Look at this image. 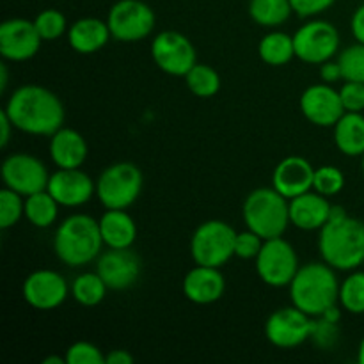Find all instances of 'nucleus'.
I'll return each mask as SVG.
<instances>
[{"mask_svg": "<svg viewBox=\"0 0 364 364\" xmlns=\"http://www.w3.org/2000/svg\"><path fill=\"white\" fill-rule=\"evenodd\" d=\"M4 110L18 132L50 137L64 127L66 110L59 96L38 84H25L14 89Z\"/></svg>", "mask_w": 364, "mask_h": 364, "instance_id": "1", "label": "nucleus"}, {"mask_svg": "<svg viewBox=\"0 0 364 364\" xmlns=\"http://www.w3.org/2000/svg\"><path fill=\"white\" fill-rule=\"evenodd\" d=\"M318 251L326 263L341 272H352L364 265V223L333 205L331 219L320 230Z\"/></svg>", "mask_w": 364, "mask_h": 364, "instance_id": "2", "label": "nucleus"}, {"mask_svg": "<svg viewBox=\"0 0 364 364\" xmlns=\"http://www.w3.org/2000/svg\"><path fill=\"white\" fill-rule=\"evenodd\" d=\"M100 223L87 213H73L57 226L53 252L66 267L80 269L96 262L103 249Z\"/></svg>", "mask_w": 364, "mask_h": 364, "instance_id": "3", "label": "nucleus"}, {"mask_svg": "<svg viewBox=\"0 0 364 364\" xmlns=\"http://www.w3.org/2000/svg\"><path fill=\"white\" fill-rule=\"evenodd\" d=\"M338 270L329 263L309 262L301 265L291 283L288 284L291 304L297 306L309 316H320L331 306L340 304Z\"/></svg>", "mask_w": 364, "mask_h": 364, "instance_id": "4", "label": "nucleus"}, {"mask_svg": "<svg viewBox=\"0 0 364 364\" xmlns=\"http://www.w3.org/2000/svg\"><path fill=\"white\" fill-rule=\"evenodd\" d=\"M245 228L258 233L263 240L283 237L290 226V199L274 187H259L249 192L242 205Z\"/></svg>", "mask_w": 364, "mask_h": 364, "instance_id": "5", "label": "nucleus"}, {"mask_svg": "<svg viewBox=\"0 0 364 364\" xmlns=\"http://www.w3.org/2000/svg\"><path fill=\"white\" fill-rule=\"evenodd\" d=\"M144 187V176L134 162H116L102 171L96 180V198L105 210H128Z\"/></svg>", "mask_w": 364, "mask_h": 364, "instance_id": "6", "label": "nucleus"}, {"mask_svg": "<svg viewBox=\"0 0 364 364\" xmlns=\"http://www.w3.org/2000/svg\"><path fill=\"white\" fill-rule=\"evenodd\" d=\"M235 238H237V231L224 220H205L192 233V259L196 265L223 269L235 256Z\"/></svg>", "mask_w": 364, "mask_h": 364, "instance_id": "7", "label": "nucleus"}, {"mask_svg": "<svg viewBox=\"0 0 364 364\" xmlns=\"http://www.w3.org/2000/svg\"><path fill=\"white\" fill-rule=\"evenodd\" d=\"M107 23L112 39L121 43H137L153 34L156 14L144 0H117L109 9Z\"/></svg>", "mask_w": 364, "mask_h": 364, "instance_id": "8", "label": "nucleus"}, {"mask_svg": "<svg viewBox=\"0 0 364 364\" xmlns=\"http://www.w3.org/2000/svg\"><path fill=\"white\" fill-rule=\"evenodd\" d=\"M295 57L306 64L320 66L326 60L334 59L340 52L341 38L336 25L327 20L309 18L295 31Z\"/></svg>", "mask_w": 364, "mask_h": 364, "instance_id": "9", "label": "nucleus"}, {"mask_svg": "<svg viewBox=\"0 0 364 364\" xmlns=\"http://www.w3.org/2000/svg\"><path fill=\"white\" fill-rule=\"evenodd\" d=\"M255 262L259 279L272 288L288 287L301 269L297 251L284 237L269 238L263 242L262 251Z\"/></svg>", "mask_w": 364, "mask_h": 364, "instance_id": "10", "label": "nucleus"}, {"mask_svg": "<svg viewBox=\"0 0 364 364\" xmlns=\"http://www.w3.org/2000/svg\"><path fill=\"white\" fill-rule=\"evenodd\" d=\"M151 59L164 73L185 77L198 64V52L191 39L178 31H162L151 39Z\"/></svg>", "mask_w": 364, "mask_h": 364, "instance_id": "11", "label": "nucleus"}, {"mask_svg": "<svg viewBox=\"0 0 364 364\" xmlns=\"http://www.w3.org/2000/svg\"><path fill=\"white\" fill-rule=\"evenodd\" d=\"M50 173L43 160L31 153H11L2 162V181L4 187L18 192L23 198L46 191Z\"/></svg>", "mask_w": 364, "mask_h": 364, "instance_id": "12", "label": "nucleus"}, {"mask_svg": "<svg viewBox=\"0 0 364 364\" xmlns=\"http://www.w3.org/2000/svg\"><path fill=\"white\" fill-rule=\"evenodd\" d=\"M71 295L66 277L52 269L34 270L21 284V297L36 311H53Z\"/></svg>", "mask_w": 364, "mask_h": 364, "instance_id": "13", "label": "nucleus"}, {"mask_svg": "<svg viewBox=\"0 0 364 364\" xmlns=\"http://www.w3.org/2000/svg\"><path fill=\"white\" fill-rule=\"evenodd\" d=\"M313 316L299 309L297 306L279 308L265 322V338L277 348H295L311 338Z\"/></svg>", "mask_w": 364, "mask_h": 364, "instance_id": "14", "label": "nucleus"}, {"mask_svg": "<svg viewBox=\"0 0 364 364\" xmlns=\"http://www.w3.org/2000/svg\"><path fill=\"white\" fill-rule=\"evenodd\" d=\"M299 109L309 123L322 128H333L345 114L340 89H334L326 82L306 87L299 98Z\"/></svg>", "mask_w": 364, "mask_h": 364, "instance_id": "15", "label": "nucleus"}, {"mask_svg": "<svg viewBox=\"0 0 364 364\" xmlns=\"http://www.w3.org/2000/svg\"><path fill=\"white\" fill-rule=\"evenodd\" d=\"M41 36L34 20L9 18L0 25V55L11 63H25L41 48Z\"/></svg>", "mask_w": 364, "mask_h": 364, "instance_id": "16", "label": "nucleus"}, {"mask_svg": "<svg viewBox=\"0 0 364 364\" xmlns=\"http://www.w3.org/2000/svg\"><path fill=\"white\" fill-rule=\"evenodd\" d=\"M96 272L102 276L109 290H127L139 281L142 272V262L132 247L109 249L96 259Z\"/></svg>", "mask_w": 364, "mask_h": 364, "instance_id": "17", "label": "nucleus"}, {"mask_svg": "<svg viewBox=\"0 0 364 364\" xmlns=\"http://www.w3.org/2000/svg\"><path fill=\"white\" fill-rule=\"evenodd\" d=\"M46 191L57 199L60 206L77 208L91 201L96 196V181L87 173L78 169H57L50 174Z\"/></svg>", "mask_w": 364, "mask_h": 364, "instance_id": "18", "label": "nucleus"}, {"mask_svg": "<svg viewBox=\"0 0 364 364\" xmlns=\"http://www.w3.org/2000/svg\"><path fill=\"white\" fill-rule=\"evenodd\" d=\"M315 167L308 159L290 155L281 160L272 173V187L287 199L313 191Z\"/></svg>", "mask_w": 364, "mask_h": 364, "instance_id": "19", "label": "nucleus"}, {"mask_svg": "<svg viewBox=\"0 0 364 364\" xmlns=\"http://www.w3.org/2000/svg\"><path fill=\"white\" fill-rule=\"evenodd\" d=\"M183 295L191 302L208 306L219 301L226 291V279L217 267L196 265L183 277Z\"/></svg>", "mask_w": 364, "mask_h": 364, "instance_id": "20", "label": "nucleus"}, {"mask_svg": "<svg viewBox=\"0 0 364 364\" xmlns=\"http://www.w3.org/2000/svg\"><path fill=\"white\" fill-rule=\"evenodd\" d=\"M329 198L318 194L316 191L304 192L297 198L290 199V223L302 231H320L331 219Z\"/></svg>", "mask_w": 364, "mask_h": 364, "instance_id": "21", "label": "nucleus"}, {"mask_svg": "<svg viewBox=\"0 0 364 364\" xmlns=\"http://www.w3.org/2000/svg\"><path fill=\"white\" fill-rule=\"evenodd\" d=\"M48 153L57 169H78L87 160L89 146L80 132L63 127L50 135Z\"/></svg>", "mask_w": 364, "mask_h": 364, "instance_id": "22", "label": "nucleus"}, {"mask_svg": "<svg viewBox=\"0 0 364 364\" xmlns=\"http://www.w3.org/2000/svg\"><path fill=\"white\" fill-rule=\"evenodd\" d=\"M66 36L71 48L82 55H91V53L100 52L112 39L107 20H100L95 16L78 18L77 21L70 25V31Z\"/></svg>", "mask_w": 364, "mask_h": 364, "instance_id": "23", "label": "nucleus"}, {"mask_svg": "<svg viewBox=\"0 0 364 364\" xmlns=\"http://www.w3.org/2000/svg\"><path fill=\"white\" fill-rule=\"evenodd\" d=\"M98 223L105 247L128 249L137 240V224L128 210H105Z\"/></svg>", "mask_w": 364, "mask_h": 364, "instance_id": "24", "label": "nucleus"}, {"mask_svg": "<svg viewBox=\"0 0 364 364\" xmlns=\"http://www.w3.org/2000/svg\"><path fill=\"white\" fill-rule=\"evenodd\" d=\"M334 144L345 156L364 155V114L345 112L333 127Z\"/></svg>", "mask_w": 364, "mask_h": 364, "instance_id": "25", "label": "nucleus"}, {"mask_svg": "<svg viewBox=\"0 0 364 364\" xmlns=\"http://www.w3.org/2000/svg\"><path fill=\"white\" fill-rule=\"evenodd\" d=\"M258 55L269 66H284L295 57L294 36L281 31H270L259 39Z\"/></svg>", "mask_w": 364, "mask_h": 364, "instance_id": "26", "label": "nucleus"}, {"mask_svg": "<svg viewBox=\"0 0 364 364\" xmlns=\"http://www.w3.org/2000/svg\"><path fill=\"white\" fill-rule=\"evenodd\" d=\"M60 205L48 191L36 192L25 198V219L39 230L52 228L59 217Z\"/></svg>", "mask_w": 364, "mask_h": 364, "instance_id": "27", "label": "nucleus"}, {"mask_svg": "<svg viewBox=\"0 0 364 364\" xmlns=\"http://www.w3.org/2000/svg\"><path fill=\"white\" fill-rule=\"evenodd\" d=\"M247 13L255 23L265 28H277L294 14L290 0H249Z\"/></svg>", "mask_w": 364, "mask_h": 364, "instance_id": "28", "label": "nucleus"}, {"mask_svg": "<svg viewBox=\"0 0 364 364\" xmlns=\"http://www.w3.org/2000/svg\"><path fill=\"white\" fill-rule=\"evenodd\" d=\"M107 291H109V287L96 270L78 274L71 281V297L84 308H95V306L102 304L107 297Z\"/></svg>", "mask_w": 364, "mask_h": 364, "instance_id": "29", "label": "nucleus"}, {"mask_svg": "<svg viewBox=\"0 0 364 364\" xmlns=\"http://www.w3.org/2000/svg\"><path fill=\"white\" fill-rule=\"evenodd\" d=\"M183 78L188 91L196 98L208 100L213 98L220 91V75L212 66H208V64H194V68Z\"/></svg>", "mask_w": 364, "mask_h": 364, "instance_id": "30", "label": "nucleus"}, {"mask_svg": "<svg viewBox=\"0 0 364 364\" xmlns=\"http://www.w3.org/2000/svg\"><path fill=\"white\" fill-rule=\"evenodd\" d=\"M338 302L350 315H364V270H352L341 281Z\"/></svg>", "mask_w": 364, "mask_h": 364, "instance_id": "31", "label": "nucleus"}, {"mask_svg": "<svg viewBox=\"0 0 364 364\" xmlns=\"http://www.w3.org/2000/svg\"><path fill=\"white\" fill-rule=\"evenodd\" d=\"M34 25L43 41H55V39L63 38L70 31L66 16L59 9H53V7H48V9H43L41 13H38V16L34 18Z\"/></svg>", "mask_w": 364, "mask_h": 364, "instance_id": "32", "label": "nucleus"}, {"mask_svg": "<svg viewBox=\"0 0 364 364\" xmlns=\"http://www.w3.org/2000/svg\"><path fill=\"white\" fill-rule=\"evenodd\" d=\"M25 217V198L11 188L0 191V230H9Z\"/></svg>", "mask_w": 364, "mask_h": 364, "instance_id": "33", "label": "nucleus"}, {"mask_svg": "<svg viewBox=\"0 0 364 364\" xmlns=\"http://www.w3.org/2000/svg\"><path fill=\"white\" fill-rule=\"evenodd\" d=\"M343 80L363 82L364 84V43L355 41L338 53Z\"/></svg>", "mask_w": 364, "mask_h": 364, "instance_id": "34", "label": "nucleus"}, {"mask_svg": "<svg viewBox=\"0 0 364 364\" xmlns=\"http://www.w3.org/2000/svg\"><path fill=\"white\" fill-rule=\"evenodd\" d=\"M345 188V173L336 166L315 167L313 191L326 198H334Z\"/></svg>", "mask_w": 364, "mask_h": 364, "instance_id": "35", "label": "nucleus"}, {"mask_svg": "<svg viewBox=\"0 0 364 364\" xmlns=\"http://www.w3.org/2000/svg\"><path fill=\"white\" fill-rule=\"evenodd\" d=\"M341 331L340 323L331 322V320L323 318V316H313V327H311V338L309 340L322 350H331L336 347L340 341Z\"/></svg>", "mask_w": 364, "mask_h": 364, "instance_id": "36", "label": "nucleus"}, {"mask_svg": "<svg viewBox=\"0 0 364 364\" xmlns=\"http://www.w3.org/2000/svg\"><path fill=\"white\" fill-rule=\"evenodd\" d=\"M64 358L66 364H105V354L91 341H75L68 347Z\"/></svg>", "mask_w": 364, "mask_h": 364, "instance_id": "37", "label": "nucleus"}, {"mask_svg": "<svg viewBox=\"0 0 364 364\" xmlns=\"http://www.w3.org/2000/svg\"><path fill=\"white\" fill-rule=\"evenodd\" d=\"M263 238L252 230L237 231V238H235V258L240 259H256L263 247Z\"/></svg>", "mask_w": 364, "mask_h": 364, "instance_id": "38", "label": "nucleus"}, {"mask_svg": "<svg viewBox=\"0 0 364 364\" xmlns=\"http://www.w3.org/2000/svg\"><path fill=\"white\" fill-rule=\"evenodd\" d=\"M340 98L345 112H364V84L345 80L340 89Z\"/></svg>", "mask_w": 364, "mask_h": 364, "instance_id": "39", "label": "nucleus"}, {"mask_svg": "<svg viewBox=\"0 0 364 364\" xmlns=\"http://www.w3.org/2000/svg\"><path fill=\"white\" fill-rule=\"evenodd\" d=\"M290 4L294 14L309 20V18H315L329 11L336 4V0H290Z\"/></svg>", "mask_w": 364, "mask_h": 364, "instance_id": "40", "label": "nucleus"}, {"mask_svg": "<svg viewBox=\"0 0 364 364\" xmlns=\"http://www.w3.org/2000/svg\"><path fill=\"white\" fill-rule=\"evenodd\" d=\"M320 80L326 82V84H336V82L343 80V73H341V66L340 63H338V59H329L326 60V63L320 64Z\"/></svg>", "mask_w": 364, "mask_h": 364, "instance_id": "41", "label": "nucleus"}, {"mask_svg": "<svg viewBox=\"0 0 364 364\" xmlns=\"http://www.w3.org/2000/svg\"><path fill=\"white\" fill-rule=\"evenodd\" d=\"M350 32L355 38V41L364 43V4L354 11L350 18Z\"/></svg>", "mask_w": 364, "mask_h": 364, "instance_id": "42", "label": "nucleus"}, {"mask_svg": "<svg viewBox=\"0 0 364 364\" xmlns=\"http://www.w3.org/2000/svg\"><path fill=\"white\" fill-rule=\"evenodd\" d=\"M14 130H16V128H14V124L11 123L6 110L2 109L0 110V146H2V148H6V146L9 144L11 134H13Z\"/></svg>", "mask_w": 364, "mask_h": 364, "instance_id": "43", "label": "nucleus"}, {"mask_svg": "<svg viewBox=\"0 0 364 364\" xmlns=\"http://www.w3.org/2000/svg\"><path fill=\"white\" fill-rule=\"evenodd\" d=\"M134 363V355L124 348H116L105 354V364H132Z\"/></svg>", "mask_w": 364, "mask_h": 364, "instance_id": "44", "label": "nucleus"}, {"mask_svg": "<svg viewBox=\"0 0 364 364\" xmlns=\"http://www.w3.org/2000/svg\"><path fill=\"white\" fill-rule=\"evenodd\" d=\"M7 82H9V75H7V64L0 66V91H6Z\"/></svg>", "mask_w": 364, "mask_h": 364, "instance_id": "45", "label": "nucleus"}, {"mask_svg": "<svg viewBox=\"0 0 364 364\" xmlns=\"http://www.w3.org/2000/svg\"><path fill=\"white\" fill-rule=\"evenodd\" d=\"M43 364H66V358H60V355H48V358L43 359Z\"/></svg>", "mask_w": 364, "mask_h": 364, "instance_id": "46", "label": "nucleus"}, {"mask_svg": "<svg viewBox=\"0 0 364 364\" xmlns=\"http://www.w3.org/2000/svg\"><path fill=\"white\" fill-rule=\"evenodd\" d=\"M358 363L364 364V336L363 340L359 341V348H358Z\"/></svg>", "mask_w": 364, "mask_h": 364, "instance_id": "47", "label": "nucleus"}, {"mask_svg": "<svg viewBox=\"0 0 364 364\" xmlns=\"http://www.w3.org/2000/svg\"><path fill=\"white\" fill-rule=\"evenodd\" d=\"M361 171H363V174H364V155L361 156Z\"/></svg>", "mask_w": 364, "mask_h": 364, "instance_id": "48", "label": "nucleus"}]
</instances>
